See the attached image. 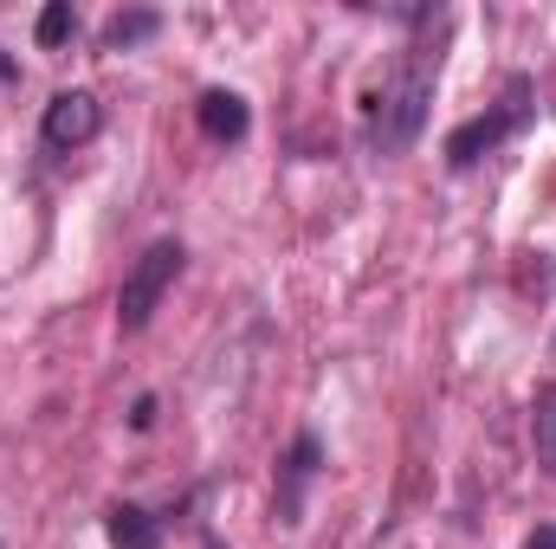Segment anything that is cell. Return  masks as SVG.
Returning <instances> with one entry per match:
<instances>
[{"mask_svg":"<svg viewBox=\"0 0 556 549\" xmlns=\"http://www.w3.org/2000/svg\"><path fill=\"white\" fill-rule=\"evenodd\" d=\"M7 78H13V59H7V52H0V85H7Z\"/></svg>","mask_w":556,"mask_h":549,"instance_id":"cell-13","label":"cell"},{"mask_svg":"<svg viewBox=\"0 0 556 549\" xmlns=\"http://www.w3.org/2000/svg\"><path fill=\"white\" fill-rule=\"evenodd\" d=\"M46 142L52 149H78V142H91L104 130V104L91 98V91H59L52 104H46Z\"/></svg>","mask_w":556,"mask_h":549,"instance_id":"cell-4","label":"cell"},{"mask_svg":"<svg viewBox=\"0 0 556 549\" xmlns=\"http://www.w3.org/2000/svg\"><path fill=\"white\" fill-rule=\"evenodd\" d=\"M317 459H324V446H317V433H298V439H291V459H285V491H278V524H298V511H304V485L317 478Z\"/></svg>","mask_w":556,"mask_h":549,"instance_id":"cell-6","label":"cell"},{"mask_svg":"<svg viewBox=\"0 0 556 549\" xmlns=\"http://www.w3.org/2000/svg\"><path fill=\"white\" fill-rule=\"evenodd\" d=\"M104 531H111V544L117 549H162V524H155L142 505H111Z\"/></svg>","mask_w":556,"mask_h":549,"instance_id":"cell-7","label":"cell"},{"mask_svg":"<svg viewBox=\"0 0 556 549\" xmlns=\"http://www.w3.org/2000/svg\"><path fill=\"white\" fill-rule=\"evenodd\" d=\"M33 33H39V46H65V39L78 33V13H72V0H52V7L39 13V26H33Z\"/></svg>","mask_w":556,"mask_h":549,"instance_id":"cell-10","label":"cell"},{"mask_svg":"<svg viewBox=\"0 0 556 549\" xmlns=\"http://www.w3.org/2000/svg\"><path fill=\"white\" fill-rule=\"evenodd\" d=\"M531 111H538V85H531V78H505V98H498L485 117H472V124H459V130L446 137V162H453V168L485 162L498 142H511L531 124Z\"/></svg>","mask_w":556,"mask_h":549,"instance_id":"cell-2","label":"cell"},{"mask_svg":"<svg viewBox=\"0 0 556 549\" xmlns=\"http://www.w3.org/2000/svg\"><path fill=\"white\" fill-rule=\"evenodd\" d=\"M525 549H556V524H538V531L525 537Z\"/></svg>","mask_w":556,"mask_h":549,"instance_id":"cell-11","label":"cell"},{"mask_svg":"<svg viewBox=\"0 0 556 549\" xmlns=\"http://www.w3.org/2000/svg\"><path fill=\"white\" fill-rule=\"evenodd\" d=\"M181 259H188V246H181V240H155L137 266H130L124 291H117V323H124V330H142V323L155 317L162 291H168L175 272H181Z\"/></svg>","mask_w":556,"mask_h":549,"instance_id":"cell-3","label":"cell"},{"mask_svg":"<svg viewBox=\"0 0 556 549\" xmlns=\"http://www.w3.org/2000/svg\"><path fill=\"white\" fill-rule=\"evenodd\" d=\"M531 439H538L544 472L556 478V388H544V395H538V408H531Z\"/></svg>","mask_w":556,"mask_h":549,"instance_id":"cell-9","label":"cell"},{"mask_svg":"<svg viewBox=\"0 0 556 549\" xmlns=\"http://www.w3.org/2000/svg\"><path fill=\"white\" fill-rule=\"evenodd\" d=\"M130 426H137V433H142V426H155V401H149V395L137 401V413H130Z\"/></svg>","mask_w":556,"mask_h":549,"instance_id":"cell-12","label":"cell"},{"mask_svg":"<svg viewBox=\"0 0 556 549\" xmlns=\"http://www.w3.org/2000/svg\"><path fill=\"white\" fill-rule=\"evenodd\" d=\"M194 117H201V137L214 142H240L247 130H253V111H247V98L240 91H201V104H194Z\"/></svg>","mask_w":556,"mask_h":549,"instance_id":"cell-5","label":"cell"},{"mask_svg":"<svg viewBox=\"0 0 556 549\" xmlns=\"http://www.w3.org/2000/svg\"><path fill=\"white\" fill-rule=\"evenodd\" d=\"M433 72H440V59L415 52V59L376 91V111H369V142H376V155L415 149L420 124H427V104H433Z\"/></svg>","mask_w":556,"mask_h":549,"instance_id":"cell-1","label":"cell"},{"mask_svg":"<svg viewBox=\"0 0 556 549\" xmlns=\"http://www.w3.org/2000/svg\"><path fill=\"white\" fill-rule=\"evenodd\" d=\"M155 33H162V13H149V7H130V13H117V20L104 26V46H111V52H130V46L155 39Z\"/></svg>","mask_w":556,"mask_h":549,"instance_id":"cell-8","label":"cell"},{"mask_svg":"<svg viewBox=\"0 0 556 549\" xmlns=\"http://www.w3.org/2000/svg\"><path fill=\"white\" fill-rule=\"evenodd\" d=\"M207 549H220V544H214V537H207Z\"/></svg>","mask_w":556,"mask_h":549,"instance_id":"cell-14","label":"cell"}]
</instances>
